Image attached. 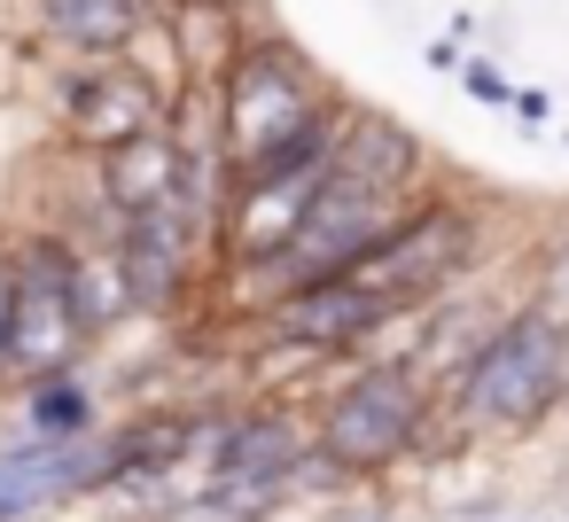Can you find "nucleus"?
<instances>
[{
	"label": "nucleus",
	"instance_id": "17",
	"mask_svg": "<svg viewBox=\"0 0 569 522\" xmlns=\"http://www.w3.org/2000/svg\"><path fill=\"white\" fill-rule=\"evenodd\" d=\"M9 312H17V258H0V351H9Z\"/></svg>",
	"mask_w": 569,
	"mask_h": 522
},
{
	"label": "nucleus",
	"instance_id": "6",
	"mask_svg": "<svg viewBox=\"0 0 569 522\" xmlns=\"http://www.w3.org/2000/svg\"><path fill=\"white\" fill-rule=\"evenodd\" d=\"M460 258H468V211L429 203V211H406V219H398L343 281L367 289L382 312H406V304L437 297V289L460 273Z\"/></svg>",
	"mask_w": 569,
	"mask_h": 522
},
{
	"label": "nucleus",
	"instance_id": "5",
	"mask_svg": "<svg viewBox=\"0 0 569 522\" xmlns=\"http://www.w3.org/2000/svg\"><path fill=\"white\" fill-rule=\"evenodd\" d=\"M421 413H429V398H421V382L406 367H367V374H351L328 398V413H320V460L359 468V475L367 468H390L413 444Z\"/></svg>",
	"mask_w": 569,
	"mask_h": 522
},
{
	"label": "nucleus",
	"instance_id": "10",
	"mask_svg": "<svg viewBox=\"0 0 569 522\" xmlns=\"http://www.w3.org/2000/svg\"><path fill=\"white\" fill-rule=\"evenodd\" d=\"M157 17V0H40V24L56 48L71 56H94V63H118Z\"/></svg>",
	"mask_w": 569,
	"mask_h": 522
},
{
	"label": "nucleus",
	"instance_id": "4",
	"mask_svg": "<svg viewBox=\"0 0 569 522\" xmlns=\"http://www.w3.org/2000/svg\"><path fill=\"white\" fill-rule=\"evenodd\" d=\"M406 211H398V195H382V188H351V180H320V195H312V211H305V227H297V242L266 265L273 273V289L281 297H297V289H320V281H343L390 227H398Z\"/></svg>",
	"mask_w": 569,
	"mask_h": 522
},
{
	"label": "nucleus",
	"instance_id": "3",
	"mask_svg": "<svg viewBox=\"0 0 569 522\" xmlns=\"http://www.w3.org/2000/svg\"><path fill=\"white\" fill-rule=\"evenodd\" d=\"M561 367H569L561 328H553L546 312H522V320H507V328L476 351V367H468V382H460V413L483 421V429H530V421L561 398Z\"/></svg>",
	"mask_w": 569,
	"mask_h": 522
},
{
	"label": "nucleus",
	"instance_id": "12",
	"mask_svg": "<svg viewBox=\"0 0 569 522\" xmlns=\"http://www.w3.org/2000/svg\"><path fill=\"white\" fill-rule=\"evenodd\" d=\"M71 483H94L79 436H71V444H40V436H32V444H9V452H0V522H17V514L63 499Z\"/></svg>",
	"mask_w": 569,
	"mask_h": 522
},
{
	"label": "nucleus",
	"instance_id": "16",
	"mask_svg": "<svg viewBox=\"0 0 569 522\" xmlns=\"http://www.w3.org/2000/svg\"><path fill=\"white\" fill-rule=\"evenodd\" d=\"M87 390L71 382V374H56V382H32V436L40 444H71L79 429H87Z\"/></svg>",
	"mask_w": 569,
	"mask_h": 522
},
{
	"label": "nucleus",
	"instance_id": "14",
	"mask_svg": "<svg viewBox=\"0 0 569 522\" xmlns=\"http://www.w3.org/2000/svg\"><path fill=\"white\" fill-rule=\"evenodd\" d=\"M172 211H180V203L133 219V242H126V289H133L149 312L180 297V265H188V227H180Z\"/></svg>",
	"mask_w": 569,
	"mask_h": 522
},
{
	"label": "nucleus",
	"instance_id": "8",
	"mask_svg": "<svg viewBox=\"0 0 569 522\" xmlns=\"http://www.w3.org/2000/svg\"><path fill=\"white\" fill-rule=\"evenodd\" d=\"M63 126H71L79 149L110 157V149L141 141V133H164V94H157L141 71L102 63V71H79V79L63 87Z\"/></svg>",
	"mask_w": 569,
	"mask_h": 522
},
{
	"label": "nucleus",
	"instance_id": "13",
	"mask_svg": "<svg viewBox=\"0 0 569 522\" xmlns=\"http://www.w3.org/2000/svg\"><path fill=\"white\" fill-rule=\"evenodd\" d=\"M102 195L126 219H149V211L180 203V149H172V133H141V141L110 149L102 157Z\"/></svg>",
	"mask_w": 569,
	"mask_h": 522
},
{
	"label": "nucleus",
	"instance_id": "7",
	"mask_svg": "<svg viewBox=\"0 0 569 522\" xmlns=\"http://www.w3.org/2000/svg\"><path fill=\"white\" fill-rule=\"evenodd\" d=\"M320 180H328V149H320V157H297V164H281V172L242 180L234 203H227V258L250 265V273L273 265V258L297 242V227H305Z\"/></svg>",
	"mask_w": 569,
	"mask_h": 522
},
{
	"label": "nucleus",
	"instance_id": "2",
	"mask_svg": "<svg viewBox=\"0 0 569 522\" xmlns=\"http://www.w3.org/2000/svg\"><path fill=\"white\" fill-rule=\"evenodd\" d=\"M87 265L63 242H24L17 250V312H9V351L0 374L24 382H56L79 351H87Z\"/></svg>",
	"mask_w": 569,
	"mask_h": 522
},
{
	"label": "nucleus",
	"instance_id": "15",
	"mask_svg": "<svg viewBox=\"0 0 569 522\" xmlns=\"http://www.w3.org/2000/svg\"><path fill=\"white\" fill-rule=\"evenodd\" d=\"M180 452H196V429H188V421H149V429H133V436H118V444H110V460H102L94 475H133V468H172Z\"/></svg>",
	"mask_w": 569,
	"mask_h": 522
},
{
	"label": "nucleus",
	"instance_id": "11",
	"mask_svg": "<svg viewBox=\"0 0 569 522\" xmlns=\"http://www.w3.org/2000/svg\"><path fill=\"white\" fill-rule=\"evenodd\" d=\"M328 172L336 180H351V188H382V195H398L413 172H421V149H413V133L406 126H390V118H343L336 126V149H328Z\"/></svg>",
	"mask_w": 569,
	"mask_h": 522
},
{
	"label": "nucleus",
	"instance_id": "9",
	"mask_svg": "<svg viewBox=\"0 0 569 522\" xmlns=\"http://www.w3.org/2000/svg\"><path fill=\"white\" fill-rule=\"evenodd\" d=\"M382 320H390V312H382L367 289H351V281H320V289L273 297V312H266L273 343H305V351H343V343H359V335L382 328Z\"/></svg>",
	"mask_w": 569,
	"mask_h": 522
},
{
	"label": "nucleus",
	"instance_id": "1",
	"mask_svg": "<svg viewBox=\"0 0 569 522\" xmlns=\"http://www.w3.org/2000/svg\"><path fill=\"white\" fill-rule=\"evenodd\" d=\"M219 149L234 188L258 172H281L297 157L336 149V118L328 94L312 79V63L281 40H242V56L219 71Z\"/></svg>",
	"mask_w": 569,
	"mask_h": 522
}]
</instances>
